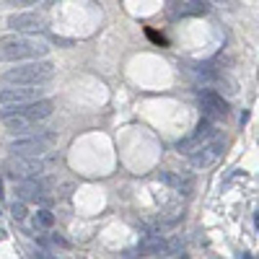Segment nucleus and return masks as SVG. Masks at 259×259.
I'll return each mask as SVG.
<instances>
[{"label":"nucleus","instance_id":"nucleus-2","mask_svg":"<svg viewBox=\"0 0 259 259\" xmlns=\"http://www.w3.org/2000/svg\"><path fill=\"white\" fill-rule=\"evenodd\" d=\"M3 83H23V86H44L47 80L55 78V65L49 60H26L16 62V68H8L3 75Z\"/></svg>","mask_w":259,"mask_h":259},{"label":"nucleus","instance_id":"nucleus-9","mask_svg":"<svg viewBox=\"0 0 259 259\" xmlns=\"http://www.w3.org/2000/svg\"><path fill=\"white\" fill-rule=\"evenodd\" d=\"M197 96H199V106H202L205 117H210V120H225L228 117V101L220 94H215L210 88H199Z\"/></svg>","mask_w":259,"mask_h":259},{"label":"nucleus","instance_id":"nucleus-16","mask_svg":"<svg viewBox=\"0 0 259 259\" xmlns=\"http://www.w3.org/2000/svg\"><path fill=\"white\" fill-rule=\"evenodd\" d=\"M11 215H13L16 220H23V218H26V202H23V199L13 202V205H11Z\"/></svg>","mask_w":259,"mask_h":259},{"label":"nucleus","instance_id":"nucleus-14","mask_svg":"<svg viewBox=\"0 0 259 259\" xmlns=\"http://www.w3.org/2000/svg\"><path fill=\"white\" fill-rule=\"evenodd\" d=\"M207 11H210V3H207V0H192L184 8H179L181 16H199V13H207Z\"/></svg>","mask_w":259,"mask_h":259},{"label":"nucleus","instance_id":"nucleus-18","mask_svg":"<svg viewBox=\"0 0 259 259\" xmlns=\"http://www.w3.org/2000/svg\"><path fill=\"white\" fill-rule=\"evenodd\" d=\"M257 225H259V210H257Z\"/></svg>","mask_w":259,"mask_h":259},{"label":"nucleus","instance_id":"nucleus-17","mask_svg":"<svg viewBox=\"0 0 259 259\" xmlns=\"http://www.w3.org/2000/svg\"><path fill=\"white\" fill-rule=\"evenodd\" d=\"M19 5H34V3H41V0H16Z\"/></svg>","mask_w":259,"mask_h":259},{"label":"nucleus","instance_id":"nucleus-12","mask_svg":"<svg viewBox=\"0 0 259 259\" xmlns=\"http://www.w3.org/2000/svg\"><path fill=\"white\" fill-rule=\"evenodd\" d=\"M161 181L166 187H171L174 192H179V195L189 197L192 192H195V179L189 177V174H174V171H163L161 174Z\"/></svg>","mask_w":259,"mask_h":259},{"label":"nucleus","instance_id":"nucleus-15","mask_svg":"<svg viewBox=\"0 0 259 259\" xmlns=\"http://www.w3.org/2000/svg\"><path fill=\"white\" fill-rule=\"evenodd\" d=\"M34 225H39V228H52V225H55V215L49 210H39L37 218H34Z\"/></svg>","mask_w":259,"mask_h":259},{"label":"nucleus","instance_id":"nucleus-8","mask_svg":"<svg viewBox=\"0 0 259 259\" xmlns=\"http://www.w3.org/2000/svg\"><path fill=\"white\" fill-rule=\"evenodd\" d=\"M223 156V140H210V143L199 145L197 150H192L189 153V163L192 169H210V166L218 163V158Z\"/></svg>","mask_w":259,"mask_h":259},{"label":"nucleus","instance_id":"nucleus-4","mask_svg":"<svg viewBox=\"0 0 259 259\" xmlns=\"http://www.w3.org/2000/svg\"><path fill=\"white\" fill-rule=\"evenodd\" d=\"M52 158L47 156H16V161L8 163V177L11 179H34V177H41L44 171L52 169Z\"/></svg>","mask_w":259,"mask_h":259},{"label":"nucleus","instance_id":"nucleus-13","mask_svg":"<svg viewBox=\"0 0 259 259\" xmlns=\"http://www.w3.org/2000/svg\"><path fill=\"white\" fill-rule=\"evenodd\" d=\"M184 252H187V244L181 236L166 239V257H184Z\"/></svg>","mask_w":259,"mask_h":259},{"label":"nucleus","instance_id":"nucleus-1","mask_svg":"<svg viewBox=\"0 0 259 259\" xmlns=\"http://www.w3.org/2000/svg\"><path fill=\"white\" fill-rule=\"evenodd\" d=\"M49 44L41 39H31L23 34L0 37V60L3 62H26V60H41L47 57Z\"/></svg>","mask_w":259,"mask_h":259},{"label":"nucleus","instance_id":"nucleus-10","mask_svg":"<svg viewBox=\"0 0 259 259\" xmlns=\"http://www.w3.org/2000/svg\"><path fill=\"white\" fill-rule=\"evenodd\" d=\"M8 29H13L16 34H37L44 31V19L39 13H13L8 19Z\"/></svg>","mask_w":259,"mask_h":259},{"label":"nucleus","instance_id":"nucleus-7","mask_svg":"<svg viewBox=\"0 0 259 259\" xmlns=\"http://www.w3.org/2000/svg\"><path fill=\"white\" fill-rule=\"evenodd\" d=\"M44 96V88L39 86H23V83H5L0 86V104H23V101H37Z\"/></svg>","mask_w":259,"mask_h":259},{"label":"nucleus","instance_id":"nucleus-3","mask_svg":"<svg viewBox=\"0 0 259 259\" xmlns=\"http://www.w3.org/2000/svg\"><path fill=\"white\" fill-rule=\"evenodd\" d=\"M57 140V135L52 130H34V132H26L23 138L13 140L8 150H11L13 156H44L52 143Z\"/></svg>","mask_w":259,"mask_h":259},{"label":"nucleus","instance_id":"nucleus-11","mask_svg":"<svg viewBox=\"0 0 259 259\" xmlns=\"http://www.w3.org/2000/svg\"><path fill=\"white\" fill-rule=\"evenodd\" d=\"M138 254L140 257H166V239L161 236L158 228H148V233H143L138 244Z\"/></svg>","mask_w":259,"mask_h":259},{"label":"nucleus","instance_id":"nucleus-5","mask_svg":"<svg viewBox=\"0 0 259 259\" xmlns=\"http://www.w3.org/2000/svg\"><path fill=\"white\" fill-rule=\"evenodd\" d=\"M55 112V104L49 101V99H37V101H23V104H5L3 109H0V117H8V114H19L23 117V120H29V122H41V120H47L49 114Z\"/></svg>","mask_w":259,"mask_h":259},{"label":"nucleus","instance_id":"nucleus-6","mask_svg":"<svg viewBox=\"0 0 259 259\" xmlns=\"http://www.w3.org/2000/svg\"><path fill=\"white\" fill-rule=\"evenodd\" d=\"M49 189H52V179L34 177V179H23L16 187V197L23 202H49Z\"/></svg>","mask_w":259,"mask_h":259}]
</instances>
